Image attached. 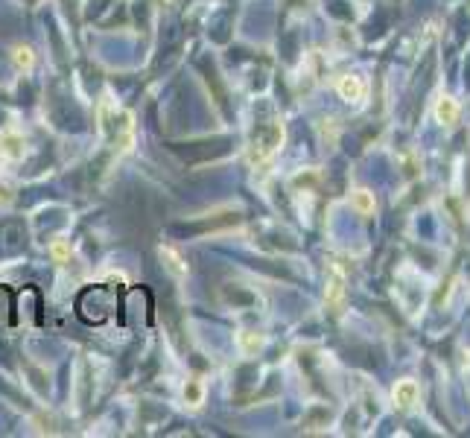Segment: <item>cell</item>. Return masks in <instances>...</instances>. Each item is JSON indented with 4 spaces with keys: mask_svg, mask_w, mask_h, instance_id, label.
I'll list each match as a JSON object with an SVG mask.
<instances>
[{
    "mask_svg": "<svg viewBox=\"0 0 470 438\" xmlns=\"http://www.w3.org/2000/svg\"><path fill=\"white\" fill-rule=\"evenodd\" d=\"M350 205H354V211L360 216H371V213L377 211V199H374V193H371V190H357L354 199H350Z\"/></svg>",
    "mask_w": 470,
    "mask_h": 438,
    "instance_id": "4",
    "label": "cell"
},
{
    "mask_svg": "<svg viewBox=\"0 0 470 438\" xmlns=\"http://www.w3.org/2000/svg\"><path fill=\"white\" fill-rule=\"evenodd\" d=\"M53 254L58 257V261H65V257H68V249H65L62 243H58V246H53Z\"/></svg>",
    "mask_w": 470,
    "mask_h": 438,
    "instance_id": "8",
    "label": "cell"
},
{
    "mask_svg": "<svg viewBox=\"0 0 470 438\" xmlns=\"http://www.w3.org/2000/svg\"><path fill=\"white\" fill-rule=\"evenodd\" d=\"M339 298H342V275H336V277L330 281V287H327V304L336 307Z\"/></svg>",
    "mask_w": 470,
    "mask_h": 438,
    "instance_id": "6",
    "label": "cell"
},
{
    "mask_svg": "<svg viewBox=\"0 0 470 438\" xmlns=\"http://www.w3.org/2000/svg\"><path fill=\"white\" fill-rule=\"evenodd\" d=\"M436 120L444 123V126H453L459 120V103L453 96H438L436 103Z\"/></svg>",
    "mask_w": 470,
    "mask_h": 438,
    "instance_id": "3",
    "label": "cell"
},
{
    "mask_svg": "<svg viewBox=\"0 0 470 438\" xmlns=\"http://www.w3.org/2000/svg\"><path fill=\"white\" fill-rule=\"evenodd\" d=\"M339 96L345 99V103H362V99H365V82H362V79L360 76H342L339 79Z\"/></svg>",
    "mask_w": 470,
    "mask_h": 438,
    "instance_id": "1",
    "label": "cell"
},
{
    "mask_svg": "<svg viewBox=\"0 0 470 438\" xmlns=\"http://www.w3.org/2000/svg\"><path fill=\"white\" fill-rule=\"evenodd\" d=\"M187 394H190V401H199V386L190 383V386H187Z\"/></svg>",
    "mask_w": 470,
    "mask_h": 438,
    "instance_id": "9",
    "label": "cell"
},
{
    "mask_svg": "<svg viewBox=\"0 0 470 438\" xmlns=\"http://www.w3.org/2000/svg\"><path fill=\"white\" fill-rule=\"evenodd\" d=\"M161 257H164V261H167V266H170V272H175V275H187V266H184V261H182V257L179 254H175L172 249H161Z\"/></svg>",
    "mask_w": 470,
    "mask_h": 438,
    "instance_id": "5",
    "label": "cell"
},
{
    "mask_svg": "<svg viewBox=\"0 0 470 438\" xmlns=\"http://www.w3.org/2000/svg\"><path fill=\"white\" fill-rule=\"evenodd\" d=\"M15 62H18V68H30L32 65V53L27 47H21V50L15 53Z\"/></svg>",
    "mask_w": 470,
    "mask_h": 438,
    "instance_id": "7",
    "label": "cell"
},
{
    "mask_svg": "<svg viewBox=\"0 0 470 438\" xmlns=\"http://www.w3.org/2000/svg\"><path fill=\"white\" fill-rule=\"evenodd\" d=\"M418 394H421V389H418L415 380H400L395 386V392H391V397H395V406H400V409H412L418 403Z\"/></svg>",
    "mask_w": 470,
    "mask_h": 438,
    "instance_id": "2",
    "label": "cell"
}]
</instances>
